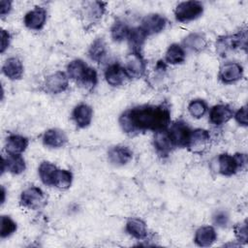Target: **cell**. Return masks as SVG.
Here are the masks:
<instances>
[{
    "label": "cell",
    "instance_id": "6da1fadb",
    "mask_svg": "<svg viewBox=\"0 0 248 248\" xmlns=\"http://www.w3.org/2000/svg\"><path fill=\"white\" fill-rule=\"evenodd\" d=\"M122 129L126 133L154 132L165 130L170 122V109L164 106H143L125 111L119 119Z\"/></svg>",
    "mask_w": 248,
    "mask_h": 248
},
{
    "label": "cell",
    "instance_id": "e575fe53",
    "mask_svg": "<svg viewBox=\"0 0 248 248\" xmlns=\"http://www.w3.org/2000/svg\"><path fill=\"white\" fill-rule=\"evenodd\" d=\"M234 233L236 238L239 241L242 242H246L247 241V225H246V221L238 224L234 227Z\"/></svg>",
    "mask_w": 248,
    "mask_h": 248
},
{
    "label": "cell",
    "instance_id": "d6986e66",
    "mask_svg": "<svg viewBox=\"0 0 248 248\" xmlns=\"http://www.w3.org/2000/svg\"><path fill=\"white\" fill-rule=\"evenodd\" d=\"M7 170L14 174H19L25 170V162L20 154H9L7 159H3L2 162V172Z\"/></svg>",
    "mask_w": 248,
    "mask_h": 248
},
{
    "label": "cell",
    "instance_id": "836d02e7",
    "mask_svg": "<svg viewBox=\"0 0 248 248\" xmlns=\"http://www.w3.org/2000/svg\"><path fill=\"white\" fill-rule=\"evenodd\" d=\"M206 104L202 100H194L189 104L188 110L190 114L196 118L202 117L206 111Z\"/></svg>",
    "mask_w": 248,
    "mask_h": 248
},
{
    "label": "cell",
    "instance_id": "44dd1931",
    "mask_svg": "<svg viewBox=\"0 0 248 248\" xmlns=\"http://www.w3.org/2000/svg\"><path fill=\"white\" fill-rule=\"evenodd\" d=\"M44 144L49 147H60L67 142V136L59 129H49L43 137Z\"/></svg>",
    "mask_w": 248,
    "mask_h": 248
},
{
    "label": "cell",
    "instance_id": "3957f363",
    "mask_svg": "<svg viewBox=\"0 0 248 248\" xmlns=\"http://www.w3.org/2000/svg\"><path fill=\"white\" fill-rule=\"evenodd\" d=\"M203 12V6L199 1H185L179 3L174 11L175 17L180 22L190 21L199 17Z\"/></svg>",
    "mask_w": 248,
    "mask_h": 248
},
{
    "label": "cell",
    "instance_id": "5bb4252c",
    "mask_svg": "<svg viewBox=\"0 0 248 248\" xmlns=\"http://www.w3.org/2000/svg\"><path fill=\"white\" fill-rule=\"evenodd\" d=\"M108 155L110 163L117 166H122L127 164L132 159V156H133L132 151L127 146H122V145H116L111 147L108 150Z\"/></svg>",
    "mask_w": 248,
    "mask_h": 248
},
{
    "label": "cell",
    "instance_id": "603a6c76",
    "mask_svg": "<svg viewBox=\"0 0 248 248\" xmlns=\"http://www.w3.org/2000/svg\"><path fill=\"white\" fill-rule=\"evenodd\" d=\"M216 240L215 230L210 226L201 227L195 235V242L202 247H207L213 244Z\"/></svg>",
    "mask_w": 248,
    "mask_h": 248
},
{
    "label": "cell",
    "instance_id": "f35d334b",
    "mask_svg": "<svg viewBox=\"0 0 248 248\" xmlns=\"http://www.w3.org/2000/svg\"><path fill=\"white\" fill-rule=\"evenodd\" d=\"M12 9V3L10 1H5L2 0L1 1V6H0V15L2 16H4L5 15L9 14V12Z\"/></svg>",
    "mask_w": 248,
    "mask_h": 248
},
{
    "label": "cell",
    "instance_id": "e0dca14e",
    "mask_svg": "<svg viewBox=\"0 0 248 248\" xmlns=\"http://www.w3.org/2000/svg\"><path fill=\"white\" fill-rule=\"evenodd\" d=\"M105 3L103 2H86L83 7L82 15L85 19L91 23L97 22L104 15Z\"/></svg>",
    "mask_w": 248,
    "mask_h": 248
},
{
    "label": "cell",
    "instance_id": "7402d4cb",
    "mask_svg": "<svg viewBox=\"0 0 248 248\" xmlns=\"http://www.w3.org/2000/svg\"><path fill=\"white\" fill-rule=\"evenodd\" d=\"M154 145L157 151L161 154H168L174 146L167 129L160 130L155 133Z\"/></svg>",
    "mask_w": 248,
    "mask_h": 248
},
{
    "label": "cell",
    "instance_id": "4316f807",
    "mask_svg": "<svg viewBox=\"0 0 248 248\" xmlns=\"http://www.w3.org/2000/svg\"><path fill=\"white\" fill-rule=\"evenodd\" d=\"M58 169L49 162H43L39 167V174L44 184L54 186V180Z\"/></svg>",
    "mask_w": 248,
    "mask_h": 248
},
{
    "label": "cell",
    "instance_id": "4dcf8cb0",
    "mask_svg": "<svg viewBox=\"0 0 248 248\" xmlns=\"http://www.w3.org/2000/svg\"><path fill=\"white\" fill-rule=\"evenodd\" d=\"M130 28L123 21H116L111 27V37L116 42H121L127 39Z\"/></svg>",
    "mask_w": 248,
    "mask_h": 248
},
{
    "label": "cell",
    "instance_id": "484cf974",
    "mask_svg": "<svg viewBox=\"0 0 248 248\" xmlns=\"http://www.w3.org/2000/svg\"><path fill=\"white\" fill-rule=\"evenodd\" d=\"M146 37H147V35L140 27H135V28L130 29L127 39H128L129 46L132 48L133 52L140 53V50Z\"/></svg>",
    "mask_w": 248,
    "mask_h": 248
},
{
    "label": "cell",
    "instance_id": "ffe728a7",
    "mask_svg": "<svg viewBox=\"0 0 248 248\" xmlns=\"http://www.w3.org/2000/svg\"><path fill=\"white\" fill-rule=\"evenodd\" d=\"M2 71L6 77L11 79H19L23 74V66L21 61L16 57H11L6 60Z\"/></svg>",
    "mask_w": 248,
    "mask_h": 248
},
{
    "label": "cell",
    "instance_id": "74e56055",
    "mask_svg": "<svg viewBox=\"0 0 248 248\" xmlns=\"http://www.w3.org/2000/svg\"><path fill=\"white\" fill-rule=\"evenodd\" d=\"M214 222L218 226H226L228 223V215L224 212H219L214 217Z\"/></svg>",
    "mask_w": 248,
    "mask_h": 248
},
{
    "label": "cell",
    "instance_id": "ba28073f",
    "mask_svg": "<svg viewBox=\"0 0 248 248\" xmlns=\"http://www.w3.org/2000/svg\"><path fill=\"white\" fill-rule=\"evenodd\" d=\"M239 47H246V31L219 38L217 42L219 52H226Z\"/></svg>",
    "mask_w": 248,
    "mask_h": 248
},
{
    "label": "cell",
    "instance_id": "83f0119b",
    "mask_svg": "<svg viewBox=\"0 0 248 248\" xmlns=\"http://www.w3.org/2000/svg\"><path fill=\"white\" fill-rule=\"evenodd\" d=\"M183 45L191 50L199 51L206 46V40L203 35L200 33H192L184 39Z\"/></svg>",
    "mask_w": 248,
    "mask_h": 248
},
{
    "label": "cell",
    "instance_id": "4fadbf2b",
    "mask_svg": "<svg viewBox=\"0 0 248 248\" xmlns=\"http://www.w3.org/2000/svg\"><path fill=\"white\" fill-rule=\"evenodd\" d=\"M242 75H243L242 67L235 62H230L225 64L221 68L219 78L225 83H232L242 78Z\"/></svg>",
    "mask_w": 248,
    "mask_h": 248
},
{
    "label": "cell",
    "instance_id": "7a4b0ae2",
    "mask_svg": "<svg viewBox=\"0 0 248 248\" xmlns=\"http://www.w3.org/2000/svg\"><path fill=\"white\" fill-rule=\"evenodd\" d=\"M68 76L72 79L77 80L78 83L91 89L97 83V73L94 69L89 68L82 60L76 59L72 61L67 68Z\"/></svg>",
    "mask_w": 248,
    "mask_h": 248
},
{
    "label": "cell",
    "instance_id": "d590c367",
    "mask_svg": "<svg viewBox=\"0 0 248 248\" xmlns=\"http://www.w3.org/2000/svg\"><path fill=\"white\" fill-rule=\"evenodd\" d=\"M236 121L243 126H247V106L242 107L236 113H235Z\"/></svg>",
    "mask_w": 248,
    "mask_h": 248
},
{
    "label": "cell",
    "instance_id": "ab89813d",
    "mask_svg": "<svg viewBox=\"0 0 248 248\" xmlns=\"http://www.w3.org/2000/svg\"><path fill=\"white\" fill-rule=\"evenodd\" d=\"M1 189H2V197H3V198H2V203H3L4 201H5V190H4L3 187H2Z\"/></svg>",
    "mask_w": 248,
    "mask_h": 248
},
{
    "label": "cell",
    "instance_id": "8fae6325",
    "mask_svg": "<svg viewBox=\"0 0 248 248\" xmlns=\"http://www.w3.org/2000/svg\"><path fill=\"white\" fill-rule=\"evenodd\" d=\"M166 18L158 14H151L143 17L141 20V25L140 26L145 34L151 35L161 32L166 27Z\"/></svg>",
    "mask_w": 248,
    "mask_h": 248
},
{
    "label": "cell",
    "instance_id": "d6a6232c",
    "mask_svg": "<svg viewBox=\"0 0 248 248\" xmlns=\"http://www.w3.org/2000/svg\"><path fill=\"white\" fill-rule=\"evenodd\" d=\"M1 228L0 235L1 237H7L16 231V224L8 216L1 217Z\"/></svg>",
    "mask_w": 248,
    "mask_h": 248
},
{
    "label": "cell",
    "instance_id": "5b68a950",
    "mask_svg": "<svg viewBox=\"0 0 248 248\" xmlns=\"http://www.w3.org/2000/svg\"><path fill=\"white\" fill-rule=\"evenodd\" d=\"M125 73L130 78H139L145 72V62L142 56L138 52H132L126 57Z\"/></svg>",
    "mask_w": 248,
    "mask_h": 248
},
{
    "label": "cell",
    "instance_id": "7c38bea8",
    "mask_svg": "<svg viewBox=\"0 0 248 248\" xmlns=\"http://www.w3.org/2000/svg\"><path fill=\"white\" fill-rule=\"evenodd\" d=\"M46 19V12L42 7H36L34 10L28 12L24 16V24L27 28L33 30H40L45 25Z\"/></svg>",
    "mask_w": 248,
    "mask_h": 248
},
{
    "label": "cell",
    "instance_id": "f546056e",
    "mask_svg": "<svg viewBox=\"0 0 248 248\" xmlns=\"http://www.w3.org/2000/svg\"><path fill=\"white\" fill-rule=\"evenodd\" d=\"M88 54L92 60L97 62L101 61L106 54V44L102 38H98L92 43L91 46L89 47Z\"/></svg>",
    "mask_w": 248,
    "mask_h": 248
},
{
    "label": "cell",
    "instance_id": "2e32d148",
    "mask_svg": "<svg viewBox=\"0 0 248 248\" xmlns=\"http://www.w3.org/2000/svg\"><path fill=\"white\" fill-rule=\"evenodd\" d=\"M92 115V108L86 104H80L77 106L73 112V117L77 125L80 128H85L91 123Z\"/></svg>",
    "mask_w": 248,
    "mask_h": 248
},
{
    "label": "cell",
    "instance_id": "9c48e42d",
    "mask_svg": "<svg viewBox=\"0 0 248 248\" xmlns=\"http://www.w3.org/2000/svg\"><path fill=\"white\" fill-rule=\"evenodd\" d=\"M210 140V135L208 131L203 129H197L191 132L189 142L187 147L194 153H202Z\"/></svg>",
    "mask_w": 248,
    "mask_h": 248
},
{
    "label": "cell",
    "instance_id": "f1b7e54d",
    "mask_svg": "<svg viewBox=\"0 0 248 248\" xmlns=\"http://www.w3.org/2000/svg\"><path fill=\"white\" fill-rule=\"evenodd\" d=\"M185 60V51L178 44H172L166 52V61L170 64H179Z\"/></svg>",
    "mask_w": 248,
    "mask_h": 248
},
{
    "label": "cell",
    "instance_id": "52a82bcc",
    "mask_svg": "<svg viewBox=\"0 0 248 248\" xmlns=\"http://www.w3.org/2000/svg\"><path fill=\"white\" fill-rule=\"evenodd\" d=\"M168 132L173 145L180 146V147L188 145L189 138L192 131L184 122L182 121L175 122L170 126V129Z\"/></svg>",
    "mask_w": 248,
    "mask_h": 248
},
{
    "label": "cell",
    "instance_id": "1f68e13d",
    "mask_svg": "<svg viewBox=\"0 0 248 248\" xmlns=\"http://www.w3.org/2000/svg\"><path fill=\"white\" fill-rule=\"evenodd\" d=\"M73 180L72 172L66 170H58L55 180H54V186L60 188V189H68Z\"/></svg>",
    "mask_w": 248,
    "mask_h": 248
},
{
    "label": "cell",
    "instance_id": "8d00e7d4",
    "mask_svg": "<svg viewBox=\"0 0 248 248\" xmlns=\"http://www.w3.org/2000/svg\"><path fill=\"white\" fill-rule=\"evenodd\" d=\"M10 38H11V36H10V34L6 30H2L1 31V49H0V51L2 53L9 46L10 40H11Z\"/></svg>",
    "mask_w": 248,
    "mask_h": 248
},
{
    "label": "cell",
    "instance_id": "30bf717a",
    "mask_svg": "<svg viewBox=\"0 0 248 248\" xmlns=\"http://www.w3.org/2000/svg\"><path fill=\"white\" fill-rule=\"evenodd\" d=\"M46 89L52 94H58L68 88V77L63 72H56L46 78Z\"/></svg>",
    "mask_w": 248,
    "mask_h": 248
},
{
    "label": "cell",
    "instance_id": "9a60e30c",
    "mask_svg": "<svg viewBox=\"0 0 248 248\" xmlns=\"http://www.w3.org/2000/svg\"><path fill=\"white\" fill-rule=\"evenodd\" d=\"M233 111L228 106L217 105L214 106L209 113L210 122L214 125H222L228 122L232 117Z\"/></svg>",
    "mask_w": 248,
    "mask_h": 248
},
{
    "label": "cell",
    "instance_id": "277c9868",
    "mask_svg": "<svg viewBox=\"0 0 248 248\" xmlns=\"http://www.w3.org/2000/svg\"><path fill=\"white\" fill-rule=\"evenodd\" d=\"M246 163V156L244 154H235L234 156L229 154H221L218 158L219 171L224 175L234 174L238 169H241Z\"/></svg>",
    "mask_w": 248,
    "mask_h": 248
},
{
    "label": "cell",
    "instance_id": "d4e9b609",
    "mask_svg": "<svg viewBox=\"0 0 248 248\" xmlns=\"http://www.w3.org/2000/svg\"><path fill=\"white\" fill-rule=\"evenodd\" d=\"M126 231L138 239H143L147 235V230L145 223L139 218H131L126 224Z\"/></svg>",
    "mask_w": 248,
    "mask_h": 248
},
{
    "label": "cell",
    "instance_id": "ac0fdd59",
    "mask_svg": "<svg viewBox=\"0 0 248 248\" xmlns=\"http://www.w3.org/2000/svg\"><path fill=\"white\" fill-rule=\"evenodd\" d=\"M105 78L108 84L112 86H118L121 85L125 78L128 77L124 68H122L119 64H112L106 70Z\"/></svg>",
    "mask_w": 248,
    "mask_h": 248
},
{
    "label": "cell",
    "instance_id": "cb8c5ba5",
    "mask_svg": "<svg viewBox=\"0 0 248 248\" xmlns=\"http://www.w3.org/2000/svg\"><path fill=\"white\" fill-rule=\"evenodd\" d=\"M28 145V140L19 135H11L7 138L6 151L9 154H20Z\"/></svg>",
    "mask_w": 248,
    "mask_h": 248
},
{
    "label": "cell",
    "instance_id": "8992f818",
    "mask_svg": "<svg viewBox=\"0 0 248 248\" xmlns=\"http://www.w3.org/2000/svg\"><path fill=\"white\" fill-rule=\"evenodd\" d=\"M46 202L44 192L38 187H30L21 193L20 203L31 209H38Z\"/></svg>",
    "mask_w": 248,
    "mask_h": 248
}]
</instances>
